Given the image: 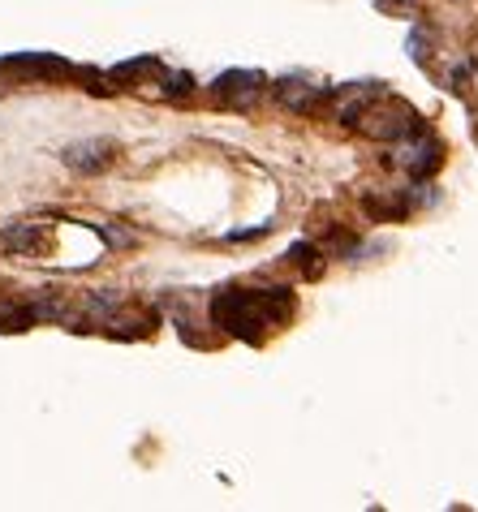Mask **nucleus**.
Masks as SVG:
<instances>
[{
    "mask_svg": "<svg viewBox=\"0 0 478 512\" xmlns=\"http://www.w3.org/2000/svg\"><path fill=\"white\" fill-rule=\"evenodd\" d=\"M276 99L289 112H315L323 99H328V91L315 87V82H306V78H280L276 82Z\"/></svg>",
    "mask_w": 478,
    "mask_h": 512,
    "instance_id": "5",
    "label": "nucleus"
},
{
    "mask_svg": "<svg viewBox=\"0 0 478 512\" xmlns=\"http://www.w3.org/2000/svg\"><path fill=\"white\" fill-rule=\"evenodd\" d=\"M95 229L104 233L108 246H134V233H125V229H112V224H95Z\"/></svg>",
    "mask_w": 478,
    "mask_h": 512,
    "instance_id": "11",
    "label": "nucleus"
},
{
    "mask_svg": "<svg viewBox=\"0 0 478 512\" xmlns=\"http://www.w3.org/2000/svg\"><path fill=\"white\" fill-rule=\"evenodd\" d=\"M293 315V297L289 289H267V293H242V289H229L212 302V319L224 327V332L250 340L259 345L267 327L285 323Z\"/></svg>",
    "mask_w": 478,
    "mask_h": 512,
    "instance_id": "1",
    "label": "nucleus"
},
{
    "mask_svg": "<svg viewBox=\"0 0 478 512\" xmlns=\"http://www.w3.org/2000/svg\"><path fill=\"white\" fill-rule=\"evenodd\" d=\"M354 130H362L367 138H379V142H405V138L423 134L427 125L418 121V112L410 104H401V99H392V95L379 91L367 104V112L358 117Z\"/></svg>",
    "mask_w": 478,
    "mask_h": 512,
    "instance_id": "2",
    "label": "nucleus"
},
{
    "mask_svg": "<svg viewBox=\"0 0 478 512\" xmlns=\"http://www.w3.org/2000/svg\"><path fill=\"white\" fill-rule=\"evenodd\" d=\"M190 87H194L190 74H168V91L173 95H190Z\"/></svg>",
    "mask_w": 478,
    "mask_h": 512,
    "instance_id": "12",
    "label": "nucleus"
},
{
    "mask_svg": "<svg viewBox=\"0 0 478 512\" xmlns=\"http://www.w3.org/2000/svg\"><path fill=\"white\" fill-rule=\"evenodd\" d=\"M112 155H117L112 142L91 138V142H74V147H65V164L78 168V173H100V168L112 164Z\"/></svg>",
    "mask_w": 478,
    "mask_h": 512,
    "instance_id": "6",
    "label": "nucleus"
},
{
    "mask_svg": "<svg viewBox=\"0 0 478 512\" xmlns=\"http://www.w3.org/2000/svg\"><path fill=\"white\" fill-rule=\"evenodd\" d=\"M0 241H5V250H13V254H35L48 241V229L44 224H9Z\"/></svg>",
    "mask_w": 478,
    "mask_h": 512,
    "instance_id": "7",
    "label": "nucleus"
},
{
    "mask_svg": "<svg viewBox=\"0 0 478 512\" xmlns=\"http://www.w3.org/2000/svg\"><path fill=\"white\" fill-rule=\"evenodd\" d=\"M216 99L229 108H250L255 99L263 95V74H255V69H233V74H220L216 78Z\"/></svg>",
    "mask_w": 478,
    "mask_h": 512,
    "instance_id": "4",
    "label": "nucleus"
},
{
    "mask_svg": "<svg viewBox=\"0 0 478 512\" xmlns=\"http://www.w3.org/2000/svg\"><path fill=\"white\" fill-rule=\"evenodd\" d=\"M410 194H379V198H367V216L375 220H401L410 216Z\"/></svg>",
    "mask_w": 478,
    "mask_h": 512,
    "instance_id": "8",
    "label": "nucleus"
},
{
    "mask_svg": "<svg viewBox=\"0 0 478 512\" xmlns=\"http://www.w3.org/2000/svg\"><path fill=\"white\" fill-rule=\"evenodd\" d=\"M397 164H401L410 177H431L435 168L444 164L440 138H431L427 130H423V134H414V138H405V147L397 151Z\"/></svg>",
    "mask_w": 478,
    "mask_h": 512,
    "instance_id": "3",
    "label": "nucleus"
},
{
    "mask_svg": "<svg viewBox=\"0 0 478 512\" xmlns=\"http://www.w3.org/2000/svg\"><path fill=\"white\" fill-rule=\"evenodd\" d=\"M31 323H35V306L0 302V332H26Z\"/></svg>",
    "mask_w": 478,
    "mask_h": 512,
    "instance_id": "9",
    "label": "nucleus"
},
{
    "mask_svg": "<svg viewBox=\"0 0 478 512\" xmlns=\"http://www.w3.org/2000/svg\"><path fill=\"white\" fill-rule=\"evenodd\" d=\"M384 13H405V9H414V0H375Z\"/></svg>",
    "mask_w": 478,
    "mask_h": 512,
    "instance_id": "13",
    "label": "nucleus"
},
{
    "mask_svg": "<svg viewBox=\"0 0 478 512\" xmlns=\"http://www.w3.org/2000/svg\"><path fill=\"white\" fill-rule=\"evenodd\" d=\"M289 263H293V267H302V272H311V276L323 272V263H319V250H315V246H293V250H289Z\"/></svg>",
    "mask_w": 478,
    "mask_h": 512,
    "instance_id": "10",
    "label": "nucleus"
}]
</instances>
